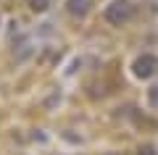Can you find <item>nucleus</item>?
<instances>
[{
    "label": "nucleus",
    "instance_id": "1",
    "mask_svg": "<svg viewBox=\"0 0 158 155\" xmlns=\"http://www.w3.org/2000/svg\"><path fill=\"white\" fill-rule=\"evenodd\" d=\"M132 18V3L129 0H113L111 6L106 8V21L113 27H121Z\"/></svg>",
    "mask_w": 158,
    "mask_h": 155
},
{
    "label": "nucleus",
    "instance_id": "6",
    "mask_svg": "<svg viewBox=\"0 0 158 155\" xmlns=\"http://www.w3.org/2000/svg\"><path fill=\"white\" fill-rule=\"evenodd\" d=\"M137 155H158V153H156V147H150V145H142V147L137 150Z\"/></svg>",
    "mask_w": 158,
    "mask_h": 155
},
{
    "label": "nucleus",
    "instance_id": "5",
    "mask_svg": "<svg viewBox=\"0 0 158 155\" xmlns=\"http://www.w3.org/2000/svg\"><path fill=\"white\" fill-rule=\"evenodd\" d=\"M29 6H32L34 11H45V8L50 6V0H29Z\"/></svg>",
    "mask_w": 158,
    "mask_h": 155
},
{
    "label": "nucleus",
    "instance_id": "7",
    "mask_svg": "<svg viewBox=\"0 0 158 155\" xmlns=\"http://www.w3.org/2000/svg\"><path fill=\"white\" fill-rule=\"evenodd\" d=\"M108 155H116V153H108Z\"/></svg>",
    "mask_w": 158,
    "mask_h": 155
},
{
    "label": "nucleus",
    "instance_id": "2",
    "mask_svg": "<svg viewBox=\"0 0 158 155\" xmlns=\"http://www.w3.org/2000/svg\"><path fill=\"white\" fill-rule=\"evenodd\" d=\"M132 68H135V76H140V79H148V76H153V74H156V68H158V61H156L153 55H148V53H145V55H140V58L135 61V66H132Z\"/></svg>",
    "mask_w": 158,
    "mask_h": 155
},
{
    "label": "nucleus",
    "instance_id": "3",
    "mask_svg": "<svg viewBox=\"0 0 158 155\" xmlns=\"http://www.w3.org/2000/svg\"><path fill=\"white\" fill-rule=\"evenodd\" d=\"M90 6H92V0H66V11L71 16H85L90 11Z\"/></svg>",
    "mask_w": 158,
    "mask_h": 155
},
{
    "label": "nucleus",
    "instance_id": "4",
    "mask_svg": "<svg viewBox=\"0 0 158 155\" xmlns=\"http://www.w3.org/2000/svg\"><path fill=\"white\" fill-rule=\"evenodd\" d=\"M148 100H150V105H153V108H158V84L148 89Z\"/></svg>",
    "mask_w": 158,
    "mask_h": 155
}]
</instances>
